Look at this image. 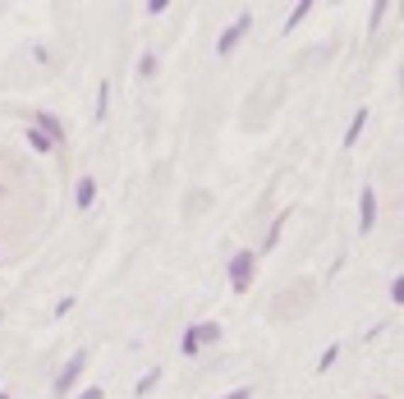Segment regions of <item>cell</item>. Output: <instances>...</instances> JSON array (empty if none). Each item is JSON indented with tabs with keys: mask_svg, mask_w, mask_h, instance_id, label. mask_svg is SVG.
<instances>
[{
	"mask_svg": "<svg viewBox=\"0 0 404 399\" xmlns=\"http://www.w3.org/2000/svg\"><path fill=\"white\" fill-rule=\"evenodd\" d=\"M83 367H88V354H83V349H79V354H74L69 363L60 367V376H55V395H69V390H74V381H79V376H83Z\"/></svg>",
	"mask_w": 404,
	"mask_h": 399,
	"instance_id": "6da1fadb",
	"label": "cell"
},
{
	"mask_svg": "<svg viewBox=\"0 0 404 399\" xmlns=\"http://www.w3.org/2000/svg\"><path fill=\"white\" fill-rule=\"evenodd\" d=\"M253 252H235V257H230V280H235V289L239 294H244L248 285H253Z\"/></svg>",
	"mask_w": 404,
	"mask_h": 399,
	"instance_id": "7a4b0ae2",
	"label": "cell"
},
{
	"mask_svg": "<svg viewBox=\"0 0 404 399\" xmlns=\"http://www.w3.org/2000/svg\"><path fill=\"white\" fill-rule=\"evenodd\" d=\"M372 220H377V193L363 189V202H359V230L363 235H372Z\"/></svg>",
	"mask_w": 404,
	"mask_h": 399,
	"instance_id": "3957f363",
	"label": "cell"
},
{
	"mask_svg": "<svg viewBox=\"0 0 404 399\" xmlns=\"http://www.w3.org/2000/svg\"><path fill=\"white\" fill-rule=\"evenodd\" d=\"M244 33H248V14H239V18H235V28H230V33H220L216 51H220V55H225V51H235V42H239Z\"/></svg>",
	"mask_w": 404,
	"mask_h": 399,
	"instance_id": "277c9868",
	"label": "cell"
},
{
	"mask_svg": "<svg viewBox=\"0 0 404 399\" xmlns=\"http://www.w3.org/2000/svg\"><path fill=\"white\" fill-rule=\"evenodd\" d=\"M92 193H97V179H92V174H83V179L74 184V202H79V207H92Z\"/></svg>",
	"mask_w": 404,
	"mask_h": 399,
	"instance_id": "5b68a950",
	"label": "cell"
},
{
	"mask_svg": "<svg viewBox=\"0 0 404 399\" xmlns=\"http://www.w3.org/2000/svg\"><path fill=\"white\" fill-rule=\"evenodd\" d=\"M37 124H42V133H46L51 142H60V138H64V129H60V120H55V115H37Z\"/></svg>",
	"mask_w": 404,
	"mask_h": 399,
	"instance_id": "8992f818",
	"label": "cell"
},
{
	"mask_svg": "<svg viewBox=\"0 0 404 399\" xmlns=\"http://www.w3.org/2000/svg\"><path fill=\"white\" fill-rule=\"evenodd\" d=\"M363 124H368V111H359V115H354V124H349V129H344V147H354V142H359Z\"/></svg>",
	"mask_w": 404,
	"mask_h": 399,
	"instance_id": "52a82bcc",
	"label": "cell"
},
{
	"mask_svg": "<svg viewBox=\"0 0 404 399\" xmlns=\"http://www.w3.org/2000/svg\"><path fill=\"white\" fill-rule=\"evenodd\" d=\"M202 339H207V344H216V339H220V326H216V321H207V326H198V344H202Z\"/></svg>",
	"mask_w": 404,
	"mask_h": 399,
	"instance_id": "ba28073f",
	"label": "cell"
},
{
	"mask_svg": "<svg viewBox=\"0 0 404 399\" xmlns=\"http://www.w3.org/2000/svg\"><path fill=\"white\" fill-rule=\"evenodd\" d=\"M179 349H184V354H198V349H202V344H198V326H189V330H184V339H179Z\"/></svg>",
	"mask_w": 404,
	"mask_h": 399,
	"instance_id": "9c48e42d",
	"label": "cell"
},
{
	"mask_svg": "<svg viewBox=\"0 0 404 399\" xmlns=\"http://www.w3.org/2000/svg\"><path fill=\"white\" fill-rule=\"evenodd\" d=\"M28 142H33V147H37V152H51V138H46V133H42V129H28Z\"/></svg>",
	"mask_w": 404,
	"mask_h": 399,
	"instance_id": "30bf717a",
	"label": "cell"
},
{
	"mask_svg": "<svg viewBox=\"0 0 404 399\" xmlns=\"http://www.w3.org/2000/svg\"><path fill=\"white\" fill-rule=\"evenodd\" d=\"M152 74H157V55H142L138 60V79H152Z\"/></svg>",
	"mask_w": 404,
	"mask_h": 399,
	"instance_id": "8fae6325",
	"label": "cell"
},
{
	"mask_svg": "<svg viewBox=\"0 0 404 399\" xmlns=\"http://www.w3.org/2000/svg\"><path fill=\"white\" fill-rule=\"evenodd\" d=\"M106 101H111V83H101V87H97V120L106 115Z\"/></svg>",
	"mask_w": 404,
	"mask_h": 399,
	"instance_id": "7c38bea8",
	"label": "cell"
},
{
	"mask_svg": "<svg viewBox=\"0 0 404 399\" xmlns=\"http://www.w3.org/2000/svg\"><path fill=\"white\" fill-rule=\"evenodd\" d=\"M335 358H340V349L331 344V349H326V354H322V363H317V372H326V367H335Z\"/></svg>",
	"mask_w": 404,
	"mask_h": 399,
	"instance_id": "4fadbf2b",
	"label": "cell"
},
{
	"mask_svg": "<svg viewBox=\"0 0 404 399\" xmlns=\"http://www.w3.org/2000/svg\"><path fill=\"white\" fill-rule=\"evenodd\" d=\"M308 9H313V5H308V0H303V5H294V9H290V23H285V28H299V18L308 14Z\"/></svg>",
	"mask_w": 404,
	"mask_h": 399,
	"instance_id": "5bb4252c",
	"label": "cell"
},
{
	"mask_svg": "<svg viewBox=\"0 0 404 399\" xmlns=\"http://www.w3.org/2000/svg\"><path fill=\"white\" fill-rule=\"evenodd\" d=\"M152 386H157V372H147V376H142V381H138V386H133V395H147V390H152Z\"/></svg>",
	"mask_w": 404,
	"mask_h": 399,
	"instance_id": "9a60e30c",
	"label": "cell"
},
{
	"mask_svg": "<svg viewBox=\"0 0 404 399\" xmlns=\"http://www.w3.org/2000/svg\"><path fill=\"white\" fill-rule=\"evenodd\" d=\"M79 399H101V390H97V386H92V390H83Z\"/></svg>",
	"mask_w": 404,
	"mask_h": 399,
	"instance_id": "2e32d148",
	"label": "cell"
},
{
	"mask_svg": "<svg viewBox=\"0 0 404 399\" xmlns=\"http://www.w3.org/2000/svg\"><path fill=\"white\" fill-rule=\"evenodd\" d=\"M230 399H253V395H248V390H239V395H230Z\"/></svg>",
	"mask_w": 404,
	"mask_h": 399,
	"instance_id": "e0dca14e",
	"label": "cell"
},
{
	"mask_svg": "<svg viewBox=\"0 0 404 399\" xmlns=\"http://www.w3.org/2000/svg\"><path fill=\"white\" fill-rule=\"evenodd\" d=\"M0 193H5V184H0Z\"/></svg>",
	"mask_w": 404,
	"mask_h": 399,
	"instance_id": "ac0fdd59",
	"label": "cell"
}]
</instances>
